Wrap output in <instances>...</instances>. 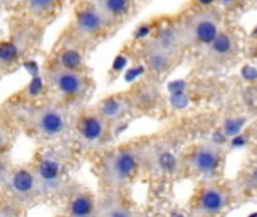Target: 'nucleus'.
<instances>
[{"mask_svg": "<svg viewBox=\"0 0 257 217\" xmlns=\"http://www.w3.org/2000/svg\"><path fill=\"white\" fill-rule=\"evenodd\" d=\"M32 169L38 181L39 193L53 195L62 189V184L65 181L66 165L60 153L45 151L44 154L38 157Z\"/></svg>", "mask_w": 257, "mask_h": 217, "instance_id": "f257e3e1", "label": "nucleus"}, {"mask_svg": "<svg viewBox=\"0 0 257 217\" xmlns=\"http://www.w3.org/2000/svg\"><path fill=\"white\" fill-rule=\"evenodd\" d=\"M182 27L187 44H194L206 48L223 30V23L221 17L215 11H202L194 14Z\"/></svg>", "mask_w": 257, "mask_h": 217, "instance_id": "f03ea898", "label": "nucleus"}, {"mask_svg": "<svg viewBox=\"0 0 257 217\" xmlns=\"http://www.w3.org/2000/svg\"><path fill=\"white\" fill-rule=\"evenodd\" d=\"M139 165H140L139 151L133 148H123L108 154L104 159L102 171L108 183L122 186L136 174Z\"/></svg>", "mask_w": 257, "mask_h": 217, "instance_id": "7ed1b4c3", "label": "nucleus"}, {"mask_svg": "<svg viewBox=\"0 0 257 217\" xmlns=\"http://www.w3.org/2000/svg\"><path fill=\"white\" fill-rule=\"evenodd\" d=\"M48 83L53 91L68 100H78L86 95L89 79L80 69L56 66L48 73Z\"/></svg>", "mask_w": 257, "mask_h": 217, "instance_id": "20e7f679", "label": "nucleus"}, {"mask_svg": "<svg viewBox=\"0 0 257 217\" xmlns=\"http://www.w3.org/2000/svg\"><path fill=\"white\" fill-rule=\"evenodd\" d=\"M32 124L35 131L48 140L62 137L63 134H66L69 122H68V116L66 113L57 107V106H44L41 109H38L33 113L32 118Z\"/></svg>", "mask_w": 257, "mask_h": 217, "instance_id": "39448f33", "label": "nucleus"}, {"mask_svg": "<svg viewBox=\"0 0 257 217\" xmlns=\"http://www.w3.org/2000/svg\"><path fill=\"white\" fill-rule=\"evenodd\" d=\"M111 23L99 11L95 2L81 3L77 8L74 18V32L81 39H93L99 36Z\"/></svg>", "mask_w": 257, "mask_h": 217, "instance_id": "423d86ee", "label": "nucleus"}, {"mask_svg": "<svg viewBox=\"0 0 257 217\" xmlns=\"http://www.w3.org/2000/svg\"><path fill=\"white\" fill-rule=\"evenodd\" d=\"M2 184L11 193V196L20 202L30 201L36 193H39L38 181L33 169L17 168L14 171H2Z\"/></svg>", "mask_w": 257, "mask_h": 217, "instance_id": "0eeeda50", "label": "nucleus"}, {"mask_svg": "<svg viewBox=\"0 0 257 217\" xmlns=\"http://www.w3.org/2000/svg\"><path fill=\"white\" fill-rule=\"evenodd\" d=\"M223 162V150L218 143L203 142L196 145L188 156V166L193 172L202 177H212L217 174Z\"/></svg>", "mask_w": 257, "mask_h": 217, "instance_id": "6e6552de", "label": "nucleus"}, {"mask_svg": "<svg viewBox=\"0 0 257 217\" xmlns=\"http://www.w3.org/2000/svg\"><path fill=\"white\" fill-rule=\"evenodd\" d=\"M238 38L232 30H227L223 27L220 35L215 38V41L206 47V60H211L215 65L229 63L233 60L238 54Z\"/></svg>", "mask_w": 257, "mask_h": 217, "instance_id": "1a4fd4ad", "label": "nucleus"}, {"mask_svg": "<svg viewBox=\"0 0 257 217\" xmlns=\"http://www.w3.org/2000/svg\"><path fill=\"white\" fill-rule=\"evenodd\" d=\"M108 133V121L101 113H87L78 121V137L89 147H98Z\"/></svg>", "mask_w": 257, "mask_h": 217, "instance_id": "9d476101", "label": "nucleus"}, {"mask_svg": "<svg viewBox=\"0 0 257 217\" xmlns=\"http://www.w3.org/2000/svg\"><path fill=\"white\" fill-rule=\"evenodd\" d=\"M226 207H227V193L217 186L206 187L202 192L197 202V211L203 217L220 214Z\"/></svg>", "mask_w": 257, "mask_h": 217, "instance_id": "9b49d317", "label": "nucleus"}, {"mask_svg": "<svg viewBox=\"0 0 257 217\" xmlns=\"http://www.w3.org/2000/svg\"><path fill=\"white\" fill-rule=\"evenodd\" d=\"M152 42L157 47H160L161 50H164V51H167V53H170L173 56H178L181 48L188 45L187 39H185L184 27H179V26H175V24L164 26L163 29H160Z\"/></svg>", "mask_w": 257, "mask_h": 217, "instance_id": "f8f14e48", "label": "nucleus"}, {"mask_svg": "<svg viewBox=\"0 0 257 217\" xmlns=\"http://www.w3.org/2000/svg\"><path fill=\"white\" fill-rule=\"evenodd\" d=\"M93 2L111 24L125 20L134 9V0H93Z\"/></svg>", "mask_w": 257, "mask_h": 217, "instance_id": "ddd939ff", "label": "nucleus"}, {"mask_svg": "<svg viewBox=\"0 0 257 217\" xmlns=\"http://www.w3.org/2000/svg\"><path fill=\"white\" fill-rule=\"evenodd\" d=\"M176 56L161 50L160 47H157L154 42H151V45L148 47V50L145 51V60L148 63V66L158 74L166 73L167 69L172 68V63L175 60Z\"/></svg>", "mask_w": 257, "mask_h": 217, "instance_id": "4468645a", "label": "nucleus"}, {"mask_svg": "<svg viewBox=\"0 0 257 217\" xmlns=\"http://www.w3.org/2000/svg\"><path fill=\"white\" fill-rule=\"evenodd\" d=\"M95 205L87 193H75L68 205L69 217H93Z\"/></svg>", "mask_w": 257, "mask_h": 217, "instance_id": "2eb2a0df", "label": "nucleus"}, {"mask_svg": "<svg viewBox=\"0 0 257 217\" xmlns=\"http://www.w3.org/2000/svg\"><path fill=\"white\" fill-rule=\"evenodd\" d=\"M26 11L35 17H47L54 12L57 6V0H21Z\"/></svg>", "mask_w": 257, "mask_h": 217, "instance_id": "dca6fc26", "label": "nucleus"}, {"mask_svg": "<svg viewBox=\"0 0 257 217\" xmlns=\"http://www.w3.org/2000/svg\"><path fill=\"white\" fill-rule=\"evenodd\" d=\"M125 112V104L123 100L111 97L107 98L101 103L99 106V113L107 119V121H114L116 118L122 116V113Z\"/></svg>", "mask_w": 257, "mask_h": 217, "instance_id": "f3484780", "label": "nucleus"}, {"mask_svg": "<svg viewBox=\"0 0 257 217\" xmlns=\"http://www.w3.org/2000/svg\"><path fill=\"white\" fill-rule=\"evenodd\" d=\"M98 217H134V213L120 202H110L99 210Z\"/></svg>", "mask_w": 257, "mask_h": 217, "instance_id": "a211bd4d", "label": "nucleus"}, {"mask_svg": "<svg viewBox=\"0 0 257 217\" xmlns=\"http://www.w3.org/2000/svg\"><path fill=\"white\" fill-rule=\"evenodd\" d=\"M242 186L247 190H257V162L250 165L242 174Z\"/></svg>", "mask_w": 257, "mask_h": 217, "instance_id": "6ab92c4d", "label": "nucleus"}, {"mask_svg": "<svg viewBox=\"0 0 257 217\" xmlns=\"http://www.w3.org/2000/svg\"><path fill=\"white\" fill-rule=\"evenodd\" d=\"M220 6H224V8H233L236 5H239L242 0H217Z\"/></svg>", "mask_w": 257, "mask_h": 217, "instance_id": "aec40b11", "label": "nucleus"}, {"mask_svg": "<svg viewBox=\"0 0 257 217\" xmlns=\"http://www.w3.org/2000/svg\"><path fill=\"white\" fill-rule=\"evenodd\" d=\"M0 217H17V214L11 210V208H3L2 211H0Z\"/></svg>", "mask_w": 257, "mask_h": 217, "instance_id": "412c9836", "label": "nucleus"}, {"mask_svg": "<svg viewBox=\"0 0 257 217\" xmlns=\"http://www.w3.org/2000/svg\"><path fill=\"white\" fill-rule=\"evenodd\" d=\"M254 151H256V154H257V134H256V140H254Z\"/></svg>", "mask_w": 257, "mask_h": 217, "instance_id": "4be33fe9", "label": "nucleus"}]
</instances>
